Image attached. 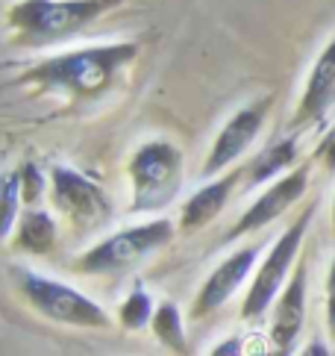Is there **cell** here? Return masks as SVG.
I'll list each match as a JSON object with an SVG mask.
<instances>
[{
    "label": "cell",
    "mask_w": 335,
    "mask_h": 356,
    "mask_svg": "<svg viewBox=\"0 0 335 356\" xmlns=\"http://www.w3.org/2000/svg\"><path fill=\"white\" fill-rule=\"evenodd\" d=\"M138 50V42L76 47L33 65L27 74H21V83L35 86L44 95L74 100V104L76 100H95L106 95L115 80L133 65Z\"/></svg>",
    "instance_id": "obj_1"
},
{
    "label": "cell",
    "mask_w": 335,
    "mask_h": 356,
    "mask_svg": "<svg viewBox=\"0 0 335 356\" xmlns=\"http://www.w3.org/2000/svg\"><path fill=\"white\" fill-rule=\"evenodd\" d=\"M126 0H18L6 9V27L18 47L65 42Z\"/></svg>",
    "instance_id": "obj_2"
},
{
    "label": "cell",
    "mask_w": 335,
    "mask_h": 356,
    "mask_svg": "<svg viewBox=\"0 0 335 356\" xmlns=\"http://www.w3.org/2000/svg\"><path fill=\"white\" fill-rule=\"evenodd\" d=\"M186 162L183 154L174 142L168 138H153V142L141 145L130 165H126V177H130V212L150 215L177 200L179 188H183Z\"/></svg>",
    "instance_id": "obj_3"
},
{
    "label": "cell",
    "mask_w": 335,
    "mask_h": 356,
    "mask_svg": "<svg viewBox=\"0 0 335 356\" xmlns=\"http://www.w3.org/2000/svg\"><path fill=\"white\" fill-rule=\"evenodd\" d=\"M9 274L15 280L24 300L47 321L68 324V327H88V330H103L112 324L109 312L97 300L76 291L68 283H62V280L35 274L30 268H18V265H12Z\"/></svg>",
    "instance_id": "obj_4"
},
{
    "label": "cell",
    "mask_w": 335,
    "mask_h": 356,
    "mask_svg": "<svg viewBox=\"0 0 335 356\" xmlns=\"http://www.w3.org/2000/svg\"><path fill=\"white\" fill-rule=\"evenodd\" d=\"M171 238H174V224L168 218H153L145 224L124 227V230L106 236L95 248L80 253V259L74 262V271L100 274V277L124 274L136 268L138 262H145L147 257H153L159 248L171 245Z\"/></svg>",
    "instance_id": "obj_5"
},
{
    "label": "cell",
    "mask_w": 335,
    "mask_h": 356,
    "mask_svg": "<svg viewBox=\"0 0 335 356\" xmlns=\"http://www.w3.org/2000/svg\"><path fill=\"white\" fill-rule=\"evenodd\" d=\"M315 218V207H309L297 215V221H294L288 230H282V236L270 245L265 262L259 265V271H256L253 283L247 289V295H244V303H241V318H259L265 315L270 307L277 303L279 291H282V283L291 280V268L294 262L300 257V248H303V238H306V230L309 224Z\"/></svg>",
    "instance_id": "obj_6"
},
{
    "label": "cell",
    "mask_w": 335,
    "mask_h": 356,
    "mask_svg": "<svg viewBox=\"0 0 335 356\" xmlns=\"http://www.w3.org/2000/svg\"><path fill=\"white\" fill-rule=\"evenodd\" d=\"M270 104H274V95L256 97V100H250V104H244L236 115L221 127V133L215 136L209 154H206V159H203L200 180L218 177L224 168H229L236 159H241L244 154H247V150L253 147V142L259 138L265 121H268Z\"/></svg>",
    "instance_id": "obj_7"
},
{
    "label": "cell",
    "mask_w": 335,
    "mask_h": 356,
    "mask_svg": "<svg viewBox=\"0 0 335 356\" xmlns=\"http://www.w3.org/2000/svg\"><path fill=\"white\" fill-rule=\"evenodd\" d=\"M50 200L54 207L74 224H100L109 218V200L103 188L92 183L85 174L56 165L50 171Z\"/></svg>",
    "instance_id": "obj_8"
},
{
    "label": "cell",
    "mask_w": 335,
    "mask_h": 356,
    "mask_svg": "<svg viewBox=\"0 0 335 356\" xmlns=\"http://www.w3.org/2000/svg\"><path fill=\"white\" fill-rule=\"evenodd\" d=\"M309 174H312V165L306 162V165L291 168L288 174H282L279 180H274L259 197L250 203L247 209H244V215L233 224V230H229L224 238L233 241V238H241V236H247V233L262 230V227H268L270 221H277L279 215L291 207V203H297L306 195Z\"/></svg>",
    "instance_id": "obj_9"
},
{
    "label": "cell",
    "mask_w": 335,
    "mask_h": 356,
    "mask_svg": "<svg viewBox=\"0 0 335 356\" xmlns=\"http://www.w3.org/2000/svg\"><path fill=\"white\" fill-rule=\"evenodd\" d=\"M256 257H259V248L256 245H247L236 253H229V257L203 280V286L195 298V307H191V318H203V315H212V312L221 309L224 303L241 289L244 280L250 277Z\"/></svg>",
    "instance_id": "obj_10"
},
{
    "label": "cell",
    "mask_w": 335,
    "mask_h": 356,
    "mask_svg": "<svg viewBox=\"0 0 335 356\" xmlns=\"http://www.w3.org/2000/svg\"><path fill=\"white\" fill-rule=\"evenodd\" d=\"M306 321V262H297L286 289L274 303V321H270V350L268 356H288Z\"/></svg>",
    "instance_id": "obj_11"
},
{
    "label": "cell",
    "mask_w": 335,
    "mask_h": 356,
    "mask_svg": "<svg viewBox=\"0 0 335 356\" xmlns=\"http://www.w3.org/2000/svg\"><path fill=\"white\" fill-rule=\"evenodd\" d=\"M335 106V35L329 39V44L320 50L312 71H309V80L303 86V95L294 106V127H309L327 115Z\"/></svg>",
    "instance_id": "obj_12"
},
{
    "label": "cell",
    "mask_w": 335,
    "mask_h": 356,
    "mask_svg": "<svg viewBox=\"0 0 335 356\" xmlns=\"http://www.w3.org/2000/svg\"><path fill=\"white\" fill-rule=\"evenodd\" d=\"M238 177H244V171L236 168V171H229L224 177H218V180H212V183H203L197 192L186 200L183 212H179V233H197L212 218H218L221 209L227 207L229 195H233Z\"/></svg>",
    "instance_id": "obj_13"
},
{
    "label": "cell",
    "mask_w": 335,
    "mask_h": 356,
    "mask_svg": "<svg viewBox=\"0 0 335 356\" xmlns=\"http://www.w3.org/2000/svg\"><path fill=\"white\" fill-rule=\"evenodd\" d=\"M294 162H297V138L286 136V138H279V142L268 145L262 154L256 156L247 168H244V180H247V186L279 180L282 171L294 168Z\"/></svg>",
    "instance_id": "obj_14"
},
{
    "label": "cell",
    "mask_w": 335,
    "mask_h": 356,
    "mask_svg": "<svg viewBox=\"0 0 335 356\" xmlns=\"http://www.w3.org/2000/svg\"><path fill=\"white\" fill-rule=\"evenodd\" d=\"M9 245L24 253H47L56 245V221L44 209H30L21 215V221L12 233Z\"/></svg>",
    "instance_id": "obj_15"
},
{
    "label": "cell",
    "mask_w": 335,
    "mask_h": 356,
    "mask_svg": "<svg viewBox=\"0 0 335 356\" xmlns=\"http://www.w3.org/2000/svg\"><path fill=\"white\" fill-rule=\"evenodd\" d=\"M150 327H153V336H156L165 348H171V350L179 353V356H186V353H188L186 324H183V315H179V307H177L174 300L159 303Z\"/></svg>",
    "instance_id": "obj_16"
},
{
    "label": "cell",
    "mask_w": 335,
    "mask_h": 356,
    "mask_svg": "<svg viewBox=\"0 0 335 356\" xmlns=\"http://www.w3.org/2000/svg\"><path fill=\"white\" fill-rule=\"evenodd\" d=\"M21 171H6L3 174V215H0V236L6 241L15 233V227L21 221Z\"/></svg>",
    "instance_id": "obj_17"
},
{
    "label": "cell",
    "mask_w": 335,
    "mask_h": 356,
    "mask_svg": "<svg viewBox=\"0 0 335 356\" xmlns=\"http://www.w3.org/2000/svg\"><path fill=\"white\" fill-rule=\"evenodd\" d=\"M153 315H156V307H153V300L145 289H133L130 295H126V300L121 303L118 309V321L124 330H141L153 324Z\"/></svg>",
    "instance_id": "obj_18"
},
{
    "label": "cell",
    "mask_w": 335,
    "mask_h": 356,
    "mask_svg": "<svg viewBox=\"0 0 335 356\" xmlns=\"http://www.w3.org/2000/svg\"><path fill=\"white\" fill-rule=\"evenodd\" d=\"M21 195H24V203H35L44 192V174L38 171L35 162H27L21 165Z\"/></svg>",
    "instance_id": "obj_19"
},
{
    "label": "cell",
    "mask_w": 335,
    "mask_h": 356,
    "mask_svg": "<svg viewBox=\"0 0 335 356\" xmlns=\"http://www.w3.org/2000/svg\"><path fill=\"white\" fill-rule=\"evenodd\" d=\"M315 159L324 165V171L335 174V124L329 127V133L318 142V147H315Z\"/></svg>",
    "instance_id": "obj_20"
},
{
    "label": "cell",
    "mask_w": 335,
    "mask_h": 356,
    "mask_svg": "<svg viewBox=\"0 0 335 356\" xmlns=\"http://www.w3.org/2000/svg\"><path fill=\"white\" fill-rule=\"evenodd\" d=\"M327 327H329V336L335 341V259L327 271Z\"/></svg>",
    "instance_id": "obj_21"
},
{
    "label": "cell",
    "mask_w": 335,
    "mask_h": 356,
    "mask_svg": "<svg viewBox=\"0 0 335 356\" xmlns=\"http://www.w3.org/2000/svg\"><path fill=\"white\" fill-rule=\"evenodd\" d=\"M209 356H244V341L238 336H227L224 341H218Z\"/></svg>",
    "instance_id": "obj_22"
},
{
    "label": "cell",
    "mask_w": 335,
    "mask_h": 356,
    "mask_svg": "<svg viewBox=\"0 0 335 356\" xmlns=\"http://www.w3.org/2000/svg\"><path fill=\"white\" fill-rule=\"evenodd\" d=\"M300 356H335V353H332L320 339H315V341H309V345L300 350Z\"/></svg>",
    "instance_id": "obj_23"
},
{
    "label": "cell",
    "mask_w": 335,
    "mask_h": 356,
    "mask_svg": "<svg viewBox=\"0 0 335 356\" xmlns=\"http://www.w3.org/2000/svg\"><path fill=\"white\" fill-rule=\"evenodd\" d=\"M332 227H335V197H332Z\"/></svg>",
    "instance_id": "obj_24"
}]
</instances>
